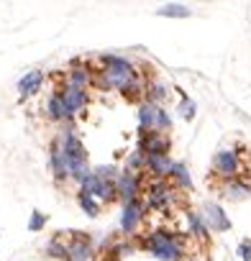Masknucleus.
I'll use <instances>...</instances> for the list:
<instances>
[{
    "label": "nucleus",
    "mask_w": 251,
    "mask_h": 261,
    "mask_svg": "<svg viewBox=\"0 0 251 261\" xmlns=\"http://www.w3.org/2000/svg\"><path fill=\"white\" fill-rule=\"evenodd\" d=\"M41 85H44V72H41V69L26 72V74L18 80V97H21V100H29L31 95H36V92L41 90Z\"/></svg>",
    "instance_id": "nucleus-16"
},
{
    "label": "nucleus",
    "mask_w": 251,
    "mask_h": 261,
    "mask_svg": "<svg viewBox=\"0 0 251 261\" xmlns=\"http://www.w3.org/2000/svg\"><path fill=\"white\" fill-rule=\"evenodd\" d=\"M126 169H134V172H144V151H131V156L126 159Z\"/></svg>",
    "instance_id": "nucleus-24"
},
{
    "label": "nucleus",
    "mask_w": 251,
    "mask_h": 261,
    "mask_svg": "<svg viewBox=\"0 0 251 261\" xmlns=\"http://www.w3.org/2000/svg\"><path fill=\"white\" fill-rule=\"evenodd\" d=\"M182 261H208V258H205V251H197V253H190V256H185Z\"/></svg>",
    "instance_id": "nucleus-27"
},
{
    "label": "nucleus",
    "mask_w": 251,
    "mask_h": 261,
    "mask_svg": "<svg viewBox=\"0 0 251 261\" xmlns=\"http://www.w3.org/2000/svg\"><path fill=\"white\" fill-rule=\"evenodd\" d=\"M46 223H49V218H46L41 210H34L31 218H29V230H31V233H39V230H44Z\"/></svg>",
    "instance_id": "nucleus-23"
},
{
    "label": "nucleus",
    "mask_w": 251,
    "mask_h": 261,
    "mask_svg": "<svg viewBox=\"0 0 251 261\" xmlns=\"http://www.w3.org/2000/svg\"><path fill=\"white\" fill-rule=\"evenodd\" d=\"M44 258H46V261H69V256H67V243H64L62 230H57V233L46 241V246H44Z\"/></svg>",
    "instance_id": "nucleus-17"
},
{
    "label": "nucleus",
    "mask_w": 251,
    "mask_h": 261,
    "mask_svg": "<svg viewBox=\"0 0 251 261\" xmlns=\"http://www.w3.org/2000/svg\"><path fill=\"white\" fill-rule=\"evenodd\" d=\"M243 156H246L243 146H238V149L223 146L220 151H215L213 167H210V182H213V187H218V185L225 182V179L238 177V174L246 169V167H243Z\"/></svg>",
    "instance_id": "nucleus-5"
},
{
    "label": "nucleus",
    "mask_w": 251,
    "mask_h": 261,
    "mask_svg": "<svg viewBox=\"0 0 251 261\" xmlns=\"http://www.w3.org/2000/svg\"><path fill=\"white\" fill-rule=\"evenodd\" d=\"M139 74L136 64L129 62V59H123V57H115V54H103L100 57V67H95V82L92 87L97 90H123L126 85H129L134 77Z\"/></svg>",
    "instance_id": "nucleus-2"
},
{
    "label": "nucleus",
    "mask_w": 251,
    "mask_h": 261,
    "mask_svg": "<svg viewBox=\"0 0 251 261\" xmlns=\"http://www.w3.org/2000/svg\"><path fill=\"white\" fill-rule=\"evenodd\" d=\"M154 13H157L159 18H190V16H192V11H190L187 6H182V3H167V6L157 8Z\"/></svg>",
    "instance_id": "nucleus-20"
},
{
    "label": "nucleus",
    "mask_w": 251,
    "mask_h": 261,
    "mask_svg": "<svg viewBox=\"0 0 251 261\" xmlns=\"http://www.w3.org/2000/svg\"><path fill=\"white\" fill-rule=\"evenodd\" d=\"M64 243H67V256L69 261H90L95 256V243L92 236L85 230H62Z\"/></svg>",
    "instance_id": "nucleus-8"
},
{
    "label": "nucleus",
    "mask_w": 251,
    "mask_h": 261,
    "mask_svg": "<svg viewBox=\"0 0 251 261\" xmlns=\"http://www.w3.org/2000/svg\"><path fill=\"white\" fill-rule=\"evenodd\" d=\"M167 179H169L177 190H182V192H190V190H192V179H190V172H187L185 164H177V162H174V167H172V172H169Z\"/></svg>",
    "instance_id": "nucleus-19"
},
{
    "label": "nucleus",
    "mask_w": 251,
    "mask_h": 261,
    "mask_svg": "<svg viewBox=\"0 0 251 261\" xmlns=\"http://www.w3.org/2000/svg\"><path fill=\"white\" fill-rule=\"evenodd\" d=\"M64 80H67L69 85H74V87L90 90L92 82H95V67L87 64V62H82V59H72V62H69V69L64 72Z\"/></svg>",
    "instance_id": "nucleus-11"
},
{
    "label": "nucleus",
    "mask_w": 251,
    "mask_h": 261,
    "mask_svg": "<svg viewBox=\"0 0 251 261\" xmlns=\"http://www.w3.org/2000/svg\"><path fill=\"white\" fill-rule=\"evenodd\" d=\"M46 118L49 120H54V123H69L72 118L67 115V108H64V102H62V97H59V92L57 90H52V95L46 97Z\"/></svg>",
    "instance_id": "nucleus-18"
},
{
    "label": "nucleus",
    "mask_w": 251,
    "mask_h": 261,
    "mask_svg": "<svg viewBox=\"0 0 251 261\" xmlns=\"http://www.w3.org/2000/svg\"><path fill=\"white\" fill-rule=\"evenodd\" d=\"M172 141L159 130H139V151L144 154H169Z\"/></svg>",
    "instance_id": "nucleus-12"
},
{
    "label": "nucleus",
    "mask_w": 251,
    "mask_h": 261,
    "mask_svg": "<svg viewBox=\"0 0 251 261\" xmlns=\"http://www.w3.org/2000/svg\"><path fill=\"white\" fill-rule=\"evenodd\" d=\"M77 202H80V207H82L90 218H97V215L103 213L100 200H97V197H92V195H87V192H77Z\"/></svg>",
    "instance_id": "nucleus-22"
},
{
    "label": "nucleus",
    "mask_w": 251,
    "mask_h": 261,
    "mask_svg": "<svg viewBox=\"0 0 251 261\" xmlns=\"http://www.w3.org/2000/svg\"><path fill=\"white\" fill-rule=\"evenodd\" d=\"M203 220H205V225H208V230H213V233H225V230H231V220H228V213L218 205V202H205V207H203Z\"/></svg>",
    "instance_id": "nucleus-14"
},
{
    "label": "nucleus",
    "mask_w": 251,
    "mask_h": 261,
    "mask_svg": "<svg viewBox=\"0 0 251 261\" xmlns=\"http://www.w3.org/2000/svg\"><path fill=\"white\" fill-rule=\"evenodd\" d=\"M174 162L169 154H144V177L149 179H167Z\"/></svg>",
    "instance_id": "nucleus-13"
},
{
    "label": "nucleus",
    "mask_w": 251,
    "mask_h": 261,
    "mask_svg": "<svg viewBox=\"0 0 251 261\" xmlns=\"http://www.w3.org/2000/svg\"><path fill=\"white\" fill-rule=\"evenodd\" d=\"M139 125H141V130H159V134H169L172 120H169V113H167L162 105L149 102V100H141Z\"/></svg>",
    "instance_id": "nucleus-7"
},
{
    "label": "nucleus",
    "mask_w": 251,
    "mask_h": 261,
    "mask_svg": "<svg viewBox=\"0 0 251 261\" xmlns=\"http://www.w3.org/2000/svg\"><path fill=\"white\" fill-rule=\"evenodd\" d=\"M141 200L149 213L167 215L185 205V192L177 190L169 179H144L141 185Z\"/></svg>",
    "instance_id": "nucleus-3"
},
{
    "label": "nucleus",
    "mask_w": 251,
    "mask_h": 261,
    "mask_svg": "<svg viewBox=\"0 0 251 261\" xmlns=\"http://www.w3.org/2000/svg\"><path fill=\"white\" fill-rule=\"evenodd\" d=\"M146 218H149V210H146V205H144L141 197L123 202V215H120L123 236H126V238H139V236L144 233V223H146Z\"/></svg>",
    "instance_id": "nucleus-6"
},
{
    "label": "nucleus",
    "mask_w": 251,
    "mask_h": 261,
    "mask_svg": "<svg viewBox=\"0 0 251 261\" xmlns=\"http://www.w3.org/2000/svg\"><path fill=\"white\" fill-rule=\"evenodd\" d=\"M180 115H182L185 120H192V118H195V102H192L190 97H182V105H180Z\"/></svg>",
    "instance_id": "nucleus-25"
},
{
    "label": "nucleus",
    "mask_w": 251,
    "mask_h": 261,
    "mask_svg": "<svg viewBox=\"0 0 251 261\" xmlns=\"http://www.w3.org/2000/svg\"><path fill=\"white\" fill-rule=\"evenodd\" d=\"M139 248L152 253L159 261H182L190 256V236L174 228H152L139 236Z\"/></svg>",
    "instance_id": "nucleus-1"
},
{
    "label": "nucleus",
    "mask_w": 251,
    "mask_h": 261,
    "mask_svg": "<svg viewBox=\"0 0 251 261\" xmlns=\"http://www.w3.org/2000/svg\"><path fill=\"white\" fill-rule=\"evenodd\" d=\"M49 169H52V177H54L57 185L69 182V159H67L59 139H54L52 146H49Z\"/></svg>",
    "instance_id": "nucleus-10"
},
{
    "label": "nucleus",
    "mask_w": 251,
    "mask_h": 261,
    "mask_svg": "<svg viewBox=\"0 0 251 261\" xmlns=\"http://www.w3.org/2000/svg\"><path fill=\"white\" fill-rule=\"evenodd\" d=\"M238 253H241V261H251V241H241Z\"/></svg>",
    "instance_id": "nucleus-26"
},
{
    "label": "nucleus",
    "mask_w": 251,
    "mask_h": 261,
    "mask_svg": "<svg viewBox=\"0 0 251 261\" xmlns=\"http://www.w3.org/2000/svg\"><path fill=\"white\" fill-rule=\"evenodd\" d=\"M67 159H69V179H74L77 185L90 174V164H87V149L85 144L80 141V136H74V130L72 128H64L62 134L57 136Z\"/></svg>",
    "instance_id": "nucleus-4"
},
{
    "label": "nucleus",
    "mask_w": 251,
    "mask_h": 261,
    "mask_svg": "<svg viewBox=\"0 0 251 261\" xmlns=\"http://www.w3.org/2000/svg\"><path fill=\"white\" fill-rule=\"evenodd\" d=\"M185 215H187V236H190V241H197L200 251L210 248V230H208L203 215L195 213V210H187Z\"/></svg>",
    "instance_id": "nucleus-15"
},
{
    "label": "nucleus",
    "mask_w": 251,
    "mask_h": 261,
    "mask_svg": "<svg viewBox=\"0 0 251 261\" xmlns=\"http://www.w3.org/2000/svg\"><path fill=\"white\" fill-rule=\"evenodd\" d=\"M167 97H169V87H167V85H162V82H157V80H149V82H146V97H144V100L162 105Z\"/></svg>",
    "instance_id": "nucleus-21"
},
{
    "label": "nucleus",
    "mask_w": 251,
    "mask_h": 261,
    "mask_svg": "<svg viewBox=\"0 0 251 261\" xmlns=\"http://www.w3.org/2000/svg\"><path fill=\"white\" fill-rule=\"evenodd\" d=\"M144 172H134V169H123L118 172L115 177V192H118V200L129 202V200H136L141 197V185H144Z\"/></svg>",
    "instance_id": "nucleus-9"
}]
</instances>
